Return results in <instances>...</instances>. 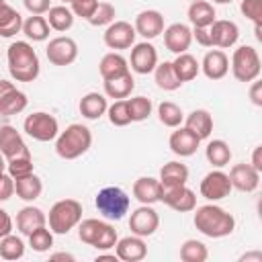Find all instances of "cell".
<instances>
[{"instance_id": "obj_61", "label": "cell", "mask_w": 262, "mask_h": 262, "mask_svg": "<svg viewBox=\"0 0 262 262\" xmlns=\"http://www.w3.org/2000/svg\"><path fill=\"white\" fill-rule=\"evenodd\" d=\"M61 2H72V0H61Z\"/></svg>"}, {"instance_id": "obj_52", "label": "cell", "mask_w": 262, "mask_h": 262, "mask_svg": "<svg viewBox=\"0 0 262 262\" xmlns=\"http://www.w3.org/2000/svg\"><path fill=\"white\" fill-rule=\"evenodd\" d=\"M8 233H12V219H10V215L0 207V237H4V235H8Z\"/></svg>"}, {"instance_id": "obj_9", "label": "cell", "mask_w": 262, "mask_h": 262, "mask_svg": "<svg viewBox=\"0 0 262 262\" xmlns=\"http://www.w3.org/2000/svg\"><path fill=\"white\" fill-rule=\"evenodd\" d=\"M201 196H205L211 203H217L225 196H229L231 192V182H229V174H225L221 168L211 170L209 174L203 176L201 184H199Z\"/></svg>"}, {"instance_id": "obj_43", "label": "cell", "mask_w": 262, "mask_h": 262, "mask_svg": "<svg viewBox=\"0 0 262 262\" xmlns=\"http://www.w3.org/2000/svg\"><path fill=\"white\" fill-rule=\"evenodd\" d=\"M29 246H31V250H35V252H39V254L49 252L51 246H53V231L47 229L45 225L39 227V229H35V231L29 235Z\"/></svg>"}, {"instance_id": "obj_51", "label": "cell", "mask_w": 262, "mask_h": 262, "mask_svg": "<svg viewBox=\"0 0 262 262\" xmlns=\"http://www.w3.org/2000/svg\"><path fill=\"white\" fill-rule=\"evenodd\" d=\"M192 39H196V43L203 45V47H213L211 45L209 27H192Z\"/></svg>"}, {"instance_id": "obj_26", "label": "cell", "mask_w": 262, "mask_h": 262, "mask_svg": "<svg viewBox=\"0 0 262 262\" xmlns=\"http://www.w3.org/2000/svg\"><path fill=\"white\" fill-rule=\"evenodd\" d=\"M78 108H80V115L84 119L96 121V119H100L106 113L108 102H106V96L104 94H100V92H88V94H84L80 98Z\"/></svg>"}, {"instance_id": "obj_1", "label": "cell", "mask_w": 262, "mask_h": 262, "mask_svg": "<svg viewBox=\"0 0 262 262\" xmlns=\"http://www.w3.org/2000/svg\"><path fill=\"white\" fill-rule=\"evenodd\" d=\"M192 223H194V227L203 235L213 237V239L227 237L235 229L233 215L229 211H225L223 207L215 205V203H209V205H203V207H194V219H192Z\"/></svg>"}, {"instance_id": "obj_14", "label": "cell", "mask_w": 262, "mask_h": 262, "mask_svg": "<svg viewBox=\"0 0 262 262\" xmlns=\"http://www.w3.org/2000/svg\"><path fill=\"white\" fill-rule=\"evenodd\" d=\"M0 151L2 156L8 160H16V158H25L31 156L23 135L16 131V127L12 125H2L0 127Z\"/></svg>"}, {"instance_id": "obj_58", "label": "cell", "mask_w": 262, "mask_h": 262, "mask_svg": "<svg viewBox=\"0 0 262 262\" xmlns=\"http://www.w3.org/2000/svg\"><path fill=\"white\" fill-rule=\"evenodd\" d=\"M51 260H74V256L66 254V252H59V254H51Z\"/></svg>"}, {"instance_id": "obj_22", "label": "cell", "mask_w": 262, "mask_h": 262, "mask_svg": "<svg viewBox=\"0 0 262 262\" xmlns=\"http://www.w3.org/2000/svg\"><path fill=\"white\" fill-rule=\"evenodd\" d=\"M201 70L209 80H221L229 72V57L225 55L223 49H211L205 53Z\"/></svg>"}, {"instance_id": "obj_5", "label": "cell", "mask_w": 262, "mask_h": 262, "mask_svg": "<svg viewBox=\"0 0 262 262\" xmlns=\"http://www.w3.org/2000/svg\"><path fill=\"white\" fill-rule=\"evenodd\" d=\"M131 199L121 186H104L94 196L96 211L108 221H121L129 213Z\"/></svg>"}, {"instance_id": "obj_27", "label": "cell", "mask_w": 262, "mask_h": 262, "mask_svg": "<svg viewBox=\"0 0 262 262\" xmlns=\"http://www.w3.org/2000/svg\"><path fill=\"white\" fill-rule=\"evenodd\" d=\"M98 72H100L102 80H113V78L125 76L129 72V61L119 51H111V53L102 55V59L98 63Z\"/></svg>"}, {"instance_id": "obj_63", "label": "cell", "mask_w": 262, "mask_h": 262, "mask_svg": "<svg viewBox=\"0 0 262 262\" xmlns=\"http://www.w3.org/2000/svg\"><path fill=\"white\" fill-rule=\"evenodd\" d=\"M190 2H194V0H190Z\"/></svg>"}, {"instance_id": "obj_39", "label": "cell", "mask_w": 262, "mask_h": 262, "mask_svg": "<svg viewBox=\"0 0 262 262\" xmlns=\"http://www.w3.org/2000/svg\"><path fill=\"white\" fill-rule=\"evenodd\" d=\"M158 119L164 127H170V129H176L182 125L184 121V113L182 108L176 104V102H170V100H164L158 104Z\"/></svg>"}, {"instance_id": "obj_45", "label": "cell", "mask_w": 262, "mask_h": 262, "mask_svg": "<svg viewBox=\"0 0 262 262\" xmlns=\"http://www.w3.org/2000/svg\"><path fill=\"white\" fill-rule=\"evenodd\" d=\"M117 16V10L111 2H98L96 10L92 12V16L88 18V23L92 27H108Z\"/></svg>"}, {"instance_id": "obj_2", "label": "cell", "mask_w": 262, "mask_h": 262, "mask_svg": "<svg viewBox=\"0 0 262 262\" xmlns=\"http://www.w3.org/2000/svg\"><path fill=\"white\" fill-rule=\"evenodd\" d=\"M8 57V72L12 76V80L16 82H35L39 72H41V63H39V55L33 49V45L29 41H14L8 45L6 51Z\"/></svg>"}, {"instance_id": "obj_49", "label": "cell", "mask_w": 262, "mask_h": 262, "mask_svg": "<svg viewBox=\"0 0 262 262\" xmlns=\"http://www.w3.org/2000/svg\"><path fill=\"white\" fill-rule=\"evenodd\" d=\"M14 194V180L10 174H2L0 176V203L8 201Z\"/></svg>"}, {"instance_id": "obj_11", "label": "cell", "mask_w": 262, "mask_h": 262, "mask_svg": "<svg viewBox=\"0 0 262 262\" xmlns=\"http://www.w3.org/2000/svg\"><path fill=\"white\" fill-rule=\"evenodd\" d=\"M45 55H47L49 63H53V66H70L78 57V43L72 37H66V35L53 37L47 43Z\"/></svg>"}, {"instance_id": "obj_47", "label": "cell", "mask_w": 262, "mask_h": 262, "mask_svg": "<svg viewBox=\"0 0 262 262\" xmlns=\"http://www.w3.org/2000/svg\"><path fill=\"white\" fill-rule=\"evenodd\" d=\"M242 14L254 23V27H262V0H242Z\"/></svg>"}, {"instance_id": "obj_28", "label": "cell", "mask_w": 262, "mask_h": 262, "mask_svg": "<svg viewBox=\"0 0 262 262\" xmlns=\"http://www.w3.org/2000/svg\"><path fill=\"white\" fill-rule=\"evenodd\" d=\"M160 184L162 186H180L188 182V168L182 162H168L160 170Z\"/></svg>"}, {"instance_id": "obj_16", "label": "cell", "mask_w": 262, "mask_h": 262, "mask_svg": "<svg viewBox=\"0 0 262 262\" xmlns=\"http://www.w3.org/2000/svg\"><path fill=\"white\" fill-rule=\"evenodd\" d=\"M229 182L231 188H237L239 192H254L260 184V172L252 164H233L229 170Z\"/></svg>"}, {"instance_id": "obj_55", "label": "cell", "mask_w": 262, "mask_h": 262, "mask_svg": "<svg viewBox=\"0 0 262 262\" xmlns=\"http://www.w3.org/2000/svg\"><path fill=\"white\" fill-rule=\"evenodd\" d=\"M239 260L242 262H262V252H248Z\"/></svg>"}, {"instance_id": "obj_21", "label": "cell", "mask_w": 262, "mask_h": 262, "mask_svg": "<svg viewBox=\"0 0 262 262\" xmlns=\"http://www.w3.org/2000/svg\"><path fill=\"white\" fill-rule=\"evenodd\" d=\"M135 33L141 35L145 41L156 39L158 35L164 33V16L158 10H141L135 16Z\"/></svg>"}, {"instance_id": "obj_6", "label": "cell", "mask_w": 262, "mask_h": 262, "mask_svg": "<svg viewBox=\"0 0 262 262\" xmlns=\"http://www.w3.org/2000/svg\"><path fill=\"white\" fill-rule=\"evenodd\" d=\"M80 221H82V205L76 199H61L53 203L47 215L49 229L57 235L70 233L74 227H78Z\"/></svg>"}, {"instance_id": "obj_19", "label": "cell", "mask_w": 262, "mask_h": 262, "mask_svg": "<svg viewBox=\"0 0 262 262\" xmlns=\"http://www.w3.org/2000/svg\"><path fill=\"white\" fill-rule=\"evenodd\" d=\"M168 145L172 149V154L180 156V158H188L192 154H196L199 145H201V139L186 127H176V131L170 133V139H168Z\"/></svg>"}, {"instance_id": "obj_12", "label": "cell", "mask_w": 262, "mask_h": 262, "mask_svg": "<svg viewBox=\"0 0 262 262\" xmlns=\"http://www.w3.org/2000/svg\"><path fill=\"white\" fill-rule=\"evenodd\" d=\"M160 203L168 205L170 209H174L178 213H188V211H194V207H196V194L186 184H180V186H162Z\"/></svg>"}, {"instance_id": "obj_29", "label": "cell", "mask_w": 262, "mask_h": 262, "mask_svg": "<svg viewBox=\"0 0 262 262\" xmlns=\"http://www.w3.org/2000/svg\"><path fill=\"white\" fill-rule=\"evenodd\" d=\"M135 88V80L131 76V72H127L125 76L113 78V80H104V96L113 98V100H121L127 98Z\"/></svg>"}, {"instance_id": "obj_10", "label": "cell", "mask_w": 262, "mask_h": 262, "mask_svg": "<svg viewBox=\"0 0 262 262\" xmlns=\"http://www.w3.org/2000/svg\"><path fill=\"white\" fill-rule=\"evenodd\" d=\"M135 37H137L135 27L131 23H127V20H113L106 27V31L102 33L104 45L108 49H115V51L133 47L135 45Z\"/></svg>"}, {"instance_id": "obj_44", "label": "cell", "mask_w": 262, "mask_h": 262, "mask_svg": "<svg viewBox=\"0 0 262 262\" xmlns=\"http://www.w3.org/2000/svg\"><path fill=\"white\" fill-rule=\"evenodd\" d=\"M106 115H108L111 125H115V127H125V125H129V123H131L129 106H127V100H125V98L115 100V102L106 108Z\"/></svg>"}, {"instance_id": "obj_62", "label": "cell", "mask_w": 262, "mask_h": 262, "mask_svg": "<svg viewBox=\"0 0 262 262\" xmlns=\"http://www.w3.org/2000/svg\"><path fill=\"white\" fill-rule=\"evenodd\" d=\"M2 2H6V0H0V4H2Z\"/></svg>"}, {"instance_id": "obj_46", "label": "cell", "mask_w": 262, "mask_h": 262, "mask_svg": "<svg viewBox=\"0 0 262 262\" xmlns=\"http://www.w3.org/2000/svg\"><path fill=\"white\" fill-rule=\"evenodd\" d=\"M33 158L31 156H25V158H16V160H8L6 162V170L8 174L12 176V180L16 178H25L29 174H33Z\"/></svg>"}, {"instance_id": "obj_38", "label": "cell", "mask_w": 262, "mask_h": 262, "mask_svg": "<svg viewBox=\"0 0 262 262\" xmlns=\"http://www.w3.org/2000/svg\"><path fill=\"white\" fill-rule=\"evenodd\" d=\"M47 23L53 31H59V33H66L72 29L74 25V12L66 6V4H59V6H51L47 10Z\"/></svg>"}, {"instance_id": "obj_23", "label": "cell", "mask_w": 262, "mask_h": 262, "mask_svg": "<svg viewBox=\"0 0 262 262\" xmlns=\"http://www.w3.org/2000/svg\"><path fill=\"white\" fill-rule=\"evenodd\" d=\"M47 225V215L39 209V207H33V205H27L23 207L18 213H16V229L23 233V235H31L35 229Z\"/></svg>"}, {"instance_id": "obj_4", "label": "cell", "mask_w": 262, "mask_h": 262, "mask_svg": "<svg viewBox=\"0 0 262 262\" xmlns=\"http://www.w3.org/2000/svg\"><path fill=\"white\" fill-rule=\"evenodd\" d=\"M78 237L82 244L92 246L100 252L115 248L119 239L117 229L108 221H102V219H82L78 223Z\"/></svg>"}, {"instance_id": "obj_41", "label": "cell", "mask_w": 262, "mask_h": 262, "mask_svg": "<svg viewBox=\"0 0 262 262\" xmlns=\"http://www.w3.org/2000/svg\"><path fill=\"white\" fill-rule=\"evenodd\" d=\"M209 258V250L199 239H186L180 246V260L182 262H205Z\"/></svg>"}, {"instance_id": "obj_32", "label": "cell", "mask_w": 262, "mask_h": 262, "mask_svg": "<svg viewBox=\"0 0 262 262\" xmlns=\"http://www.w3.org/2000/svg\"><path fill=\"white\" fill-rule=\"evenodd\" d=\"M215 16V6L207 0H194L188 6V20L192 23V27H211Z\"/></svg>"}, {"instance_id": "obj_34", "label": "cell", "mask_w": 262, "mask_h": 262, "mask_svg": "<svg viewBox=\"0 0 262 262\" xmlns=\"http://www.w3.org/2000/svg\"><path fill=\"white\" fill-rule=\"evenodd\" d=\"M23 29V16L6 2L0 4V37H12L20 33Z\"/></svg>"}, {"instance_id": "obj_25", "label": "cell", "mask_w": 262, "mask_h": 262, "mask_svg": "<svg viewBox=\"0 0 262 262\" xmlns=\"http://www.w3.org/2000/svg\"><path fill=\"white\" fill-rule=\"evenodd\" d=\"M184 127L190 129L201 141L203 139H209V135L213 131V117L205 108H194V111H190L184 117Z\"/></svg>"}, {"instance_id": "obj_36", "label": "cell", "mask_w": 262, "mask_h": 262, "mask_svg": "<svg viewBox=\"0 0 262 262\" xmlns=\"http://www.w3.org/2000/svg\"><path fill=\"white\" fill-rule=\"evenodd\" d=\"M49 23H47V18L45 16H41V14H31L29 18H25L23 20V33L27 35V39H31V41H35V43H39V41H45L47 37H49Z\"/></svg>"}, {"instance_id": "obj_37", "label": "cell", "mask_w": 262, "mask_h": 262, "mask_svg": "<svg viewBox=\"0 0 262 262\" xmlns=\"http://www.w3.org/2000/svg\"><path fill=\"white\" fill-rule=\"evenodd\" d=\"M205 158H207V162H209L211 166L223 168V166H227L229 160H231V147H229L223 139H213V141H209L207 147H205Z\"/></svg>"}, {"instance_id": "obj_7", "label": "cell", "mask_w": 262, "mask_h": 262, "mask_svg": "<svg viewBox=\"0 0 262 262\" xmlns=\"http://www.w3.org/2000/svg\"><path fill=\"white\" fill-rule=\"evenodd\" d=\"M260 55L252 45H239L231 55V74L237 82H254L260 76Z\"/></svg>"}, {"instance_id": "obj_56", "label": "cell", "mask_w": 262, "mask_h": 262, "mask_svg": "<svg viewBox=\"0 0 262 262\" xmlns=\"http://www.w3.org/2000/svg\"><path fill=\"white\" fill-rule=\"evenodd\" d=\"M10 88H14V84H12V82H8V80H0V98H2Z\"/></svg>"}, {"instance_id": "obj_31", "label": "cell", "mask_w": 262, "mask_h": 262, "mask_svg": "<svg viewBox=\"0 0 262 262\" xmlns=\"http://www.w3.org/2000/svg\"><path fill=\"white\" fill-rule=\"evenodd\" d=\"M29 104V98L25 92H20L16 86L10 88L2 98H0V117H12V115H18L27 108Z\"/></svg>"}, {"instance_id": "obj_17", "label": "cell", "mask_w": 262, "mask_h": 262, "mask_svg": "<svg viewBox=\"0 0 262 262\" xmlns=\"http://www.w3.org/2000/svg\"><path fill=\"white\" fill-rule=\"evenodd\" d=\"M209 35H211V45L213 47H219V49H227V47H233L239 39V27L233 23V20H213L211 27H209Z\"/></svg>"}, {"instance_id": "obj_53", "label": "cell", "mask_w": 262, "mask_h": 262, "mask_svg": "<svg viewBox=\"0 0 262 262\" xmlns=\"http://www.w3.org/2000/svg\"><path fill=\"white\" fill-rule=\"evenodd\" d=\"M250 100H252L256 106H262V82H256V80H254V84H252V88H250Z\"/></svg>"}, {"instance_id": "obj_48", "label": "cell", "mask_w": 262, "mask_h": 262, "mask_svg": "<svg viewBox=\"0 0 262 262\" xmlns=\"http://www.w3.org/2000/svg\"><path fill=\"white\" fill-rule=\"evenodd\" d=\"M96 6H98V0H72L70 2V10L74 12V16H80L86 20L92 16Z\"/></svg>"}, {"instance_id": "obj_35", "label": "cell", "mask_w": 262, "mask_h": 262, "mask_svg": "<svg viewBox=\"0 0 262 262\" xmlns=\"http://www.w3.org/2000/svg\"><path fill=\"white\" fill-rule=\"evenodd\" d=\"M154 80L158 84L160 90H166V92H172V90H178L182 86V82L178 80L176 72H174V66L172 61H162L156 66L154 70Z\"/></svg>"}, {"instance_id": "obj_57", "label": "cell", "mask_w": 262, "mask_h": 262, "mask_svg": "<svg viewBox=\"0 0 262 262\" xmlns=\"http://www.w3.org/2000/svg\"><path fill=\"white\" fill-rule=\"evenodd\" d=\"M104 260H111V262H117V254H98L96 256V262H104Z\"/></svg>"}, {"instance_id": "obj_54", "label": "cell", "mask_w": 262, "mask_h": 262, "mask_svg": "<svg viewBox=\"0 0 262 262\" xmlns=\"http://www.w3.org/2000/svg\"><path fill=\"white\" fill-rule=\"evenodd\" d=\"M260 151H262V145H258V147H254V154H252V166L258 170V172H262V158H260Z\"/></svg>"}, {"instance_id": "obj_24", "label": "cell", "mask_w": 262, "mask_h": 262, "mask_svg": "<svg viewBox=\"0 0 262 262\" xmlns=\"http://www.w3.org/2000/svg\"><path fill=\"white\" fill-rule=\"evenodd\" d=\"M133 196L141 203V205H154L160 203L162 196V184L158 178L151 176H141L133 182Z\"/></svg>"}, {"instance_id": "obj_42", "label": "cell", "mask_w": 262, "mask_h": 262, "mask_svg": "<svg viewBox=\"0 0 262 262\" xmlns=\"http://www.w3.org/2000/svg\"><path fill=\"white\" fill-rule=\"evenodd\" d=\"M127 106H129V117H131V123H139V121H145L151 111H154V104L147 96H133L127 100Z\"/></svg>"}, {"instance_id": "obj_13", "label": "cell", "mask_w": 262, "mask_h": 262, "mask_svg": "<svg viewBox=\"0 0 262 262\" xmlns=\"http://www.w3.org/2000/svg\"><path fill=\"white\" fill-rule=\"evenodd\" d=\"M158 227H160V215L151 205L137 207L129 217V229H131V233H135L139 237L154 235Z\"/></svg>"}, {"instance_id": "obj_40", "label": "cell", "mask_w": 262, "mask_h": 262, "mask_svg": "<svg viewBox=\"0 0 262 262\" xmlns=\"http://www.w3.org/2000/svg\"><path fill=\"white\" fill-rule=\"evenodd\" d=\"M25 256V242L23 237L8 233L4 237H0V258L4 260H18Z\"/></svg>"}, {"instance_id": "obj_50", "label": "cell", "mask_w": 262, "mask_h": 262, "mask_svg": "<svg viewBox=\"0 0 262 262\" xmlns=\"http://www.w3.org/2000/svg\"><path fill=\"white\" fill-rule=\"evenodd\" d=\"M23 4L31 14H45L51 8V0H23Z\"/></svg>"}, {"instance_id": "obj_18", "label": "cell", "mask_w": 262, "mask_h": 262, "mask_svg": "<svg viewBox=\"0 0 262 262\" xmlns=\"http://www.w3.org/2000/svg\"><path fill=\"white\" fill-rule=\"evenodd\" d=\"M192 43V29L184 23H172L164 29V45L172 53H186Z\"/></svg>"}, {"instance_id": "obj_20", "label": "cell", "mask_w": 262, "mask_h": 262, "mask_svg": "<svg viewBox=\"0 0 262 262\" xmlns=\"http://www.w3.org/2000/svg\"><path fill=\"white\" fill-rule=\"evenodd\" d=\"M115 254L123 262H139V260H143L147 256V246H145L143 237H139V235L133 233V235H127V237L117 239Z\"/></svg>"}, {"instance_id": "obj_15", "label": "cell", "mask_w": 262, "mask_h": 262, "mask_svg": "<svg viewBox=\"0 0 262 262\" xmlns=\"http://www.w3.org/2000/svg\"><path fill=\"white\" fill-rule=\"evenodd\" d=\"M129 63H131V70L135 74H141V76L151 74L156 70V66H158V49L147 41L135 43L133 49H131Z\"/></svg>"}, {"instance_id": "obj_8", "label": "cell", "mask_w": 262, "mask_h": 262, "mask_svg": "<svg viewBox=\"0 0 262 262\" xmlns=\"http://www.w3.org/2000/svg\"><path fill=\"white\" fill-rule=\"evenodd\" d=\"M23 129L29 137H33L35 141H41V143H47V141H53L59 133V123L53 115L45 113V111H37V113H31L27 115L25 123H23Z\"/></svg>"}, {"instance_id": "obj_59", "label": "cell", "mask_w": 262, "mask_h": 262, "mask_svg": "<svg viewBox=\"0 0 262 262\" xmlns=\"http://www.w3.org/2000/svg\"><path fill=\"white\" fill-rule=\"evenodd\" d=\"M6 168V158L2 156V151H0V170H4Z\"/></svg>"}, {"instance_id": "obj_30", "label": "cell", "mask_w": 262, "mask_h": 262, "mask_svg": "<svg viewBox=\"0 0 262 262\" xmlns=\"http://www.w3.org/2000/svg\"><path fill=\"white\" fill-rule=\"evenodd\" d=\"M14 192L18 199L27 201V203H33L35 199L41 196L43 192V182L37 174H29L25 178H16L14 180Z\"/></svg>"}, {"instance_id": "obj_3", "label": "cell", "mask_w": 262, "mask_h": 262, "mask_svg": "<svg viewBox=\"0 0 262 262\" xmlns=\"http://www.w3.org/2000/svg\"><path fill=\"white\" fill-rule=\"evenodd\" d=\"M92 145V131L82 123H72L55 137V154L61 160H76Z\"/></svg>"}, {"instance_id": "obj_33", "label": "cell", "mask_w": 262, "mask_h": 262, "mask_svg": "<svg viewBox=\"0 0 262 262\" xmlns=\"http://www.w3.org/2000/svg\"><path fill=\"white\" fill-rule=\"evenodd\" d=\"M172 66H174V72H176V76H178V80L182 84L194 80L199 76V72H201V63L190 53H178L176 59L172 61Z\"/></svg>"}, {"instance_id": "obj_60", "label": "cell", "mask_w": 262, "mask_h": 262, "mask_svg": "<svg viewBox=\"0 0 262 262\" xmlns=\"http://www.w3.org/2000/svg\"><path fill=\"white\" fill-rule=\"evenodd\" d=\"M215 4H229V2H233V0H213Z\"/></svg>"}]
</instances>
